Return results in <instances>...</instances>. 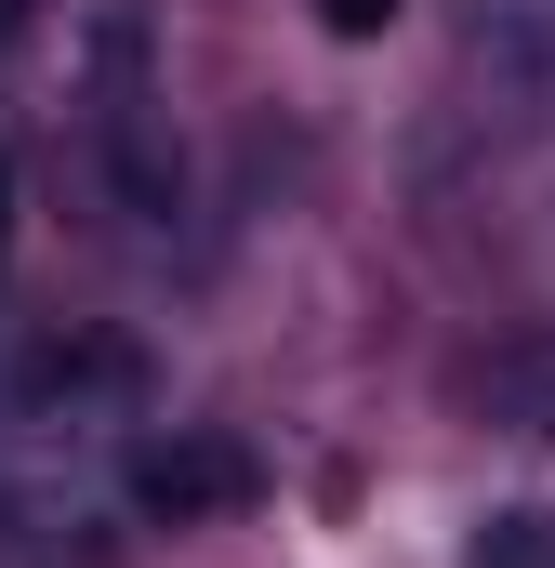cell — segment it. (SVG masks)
<instances>
[{"label":"cell","instance_id":"3957f363","mask_svg":"<svg viewBox=\"0 0 555 568\" xmlns=\"http://www.w3.org/2000/svg\"><path fill=\"white\" fill-rule=\"evenodd\" d=\"M13 397H27V410H80V397H133V357H120L107 331H40V344H27V371H13Z\"/></svg>","mask_w":555,"mask_h":568},{"label":"cell","instance_id":"277c9868","mask_svg":"<svg viewBox=\"0 0 555 568\" xmlns=\"http://www.w3.org/2000/svg\"><path fill=\"white\" fill-rule=\"evenodd\" d=\"M490 424L555 436V344H516V357H490Z\"/></svg>","mask_w":555,"mask_h":568},{"label":"cell","instance_id":"5b68a950","mask_svg":"<svg viewBox=\"0 0 555 568\" xmlns=\"http://www.w3.org/2000/svg\"><path fill=\"white\" fill-rule=\"evenodd\" d=\"M476 568H555V516H529V503L490 516V529H476Z\"/></svg>","mask_w":555,"mask_h":568},{"label":"cell","instance_id":"52a82bcc","mask_svg":"<svg viewBox=\"0 0 555 568\" xmlns=\"http://www.w3.org/2000/svg\"><path fill=\"white\" fill-rule=\"evenodd\" d=\"M0 252H13V145H0Z\"/></svg>","mask_w":555,"mask_h":568},{"label":"cell","instance_id":"7a4b0ae2","mask_svg":"<svg viewBox=\"0 0 555 568\" xmlns=\"http://www.w3.org/2000/svg\"><path fill=\"white\" fill-rule=\"evenodd\" d=\"M239 503H252V449L239 436H145L133 449V516H159V529L239 516Z\"/></svg>","mask_w":555,"mask_h":568},{"label":"cell","instance_id":"6da1fadb","mask_svg":"<svg viewBox=\"0 0 555 568\" xmlns=\"http://www.w3.org/2000/svg\"><path fill=\"white\" fill-rule=\"evenodd\" d=\"M93 145H107V185H120V212H133V225H172V212H185V159H172V133H159L145 27H133V13H107V27H93Z\"/></svg>","mask_w":555,"mask_h":568},{"label":"cell","instance_id":"8992f818","mask_svg":"<svg viewBox=\"0 0 555 568\" xmlns=\"http://www.w3.org/2000/svg\"><path fill=\"white\" fill-rule=\"evenodd\" d=\"M317 27L331 40H371V27H397V0H317Z\"/></svg>","mask_w":555,"mask_h":568},{"label":"cell","instance_id":"ba28073f","mask_svg":"<svg viewBox=\"0 0 555 568\" xmlns=\"http://www.w3.org/2000/svg\"><path fill=\"white\" fill-rule=\"evenodd\" d=\"M13 27H27V0H0V40H13Z\"/></svg>","mask_w":555,"mask_h":568}]
</instances>
